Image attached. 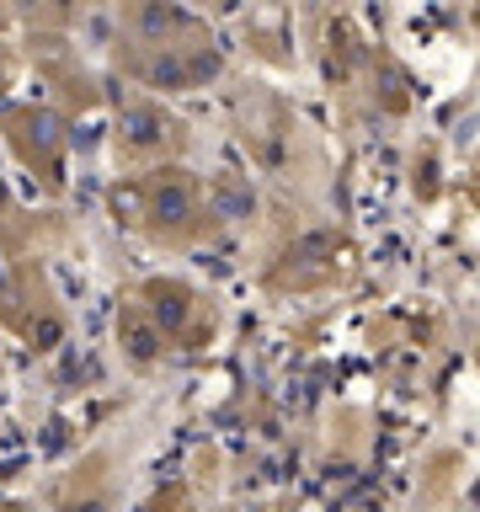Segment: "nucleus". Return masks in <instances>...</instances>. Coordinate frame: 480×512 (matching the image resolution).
<instances>
[{
	"mask_svg": "<svg viewBox=\"0 0 480 512\" xmlns=\"http://www.w3.org/2000/svg\"><path fill=\"white\" fill-rule=\"evenodd\" d=\"M150 219H155V224H176V219H187V187L176 182V176H171V182H166V176H160V182H155V198H150Z\"/></svg>",
	"mask_w": 480,
	"mask_h": 512,
	"instance_id": "obj_1",
	"label": "nucleus"
}]
</instances>
